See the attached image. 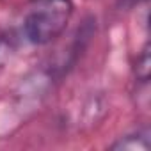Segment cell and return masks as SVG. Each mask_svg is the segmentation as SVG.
Returning <instances> with one entry per match:
<instances>
[{
    "label": "cell",
    "instance_id": "6da1fadb",
    "mask_svg": "<svg viewBox=\"0 0 151 151\" xmlns=\"http://www.w3.org/2000/svg\"><path fill=\"white\" fill-rule=\"evenodd\" d=\"M73 0H30L23 16V34L32 45L55 41L73 16Z\"/></svg>",
    "mask_w": 151,
    "mask_h": 151
},
{
    "label": "cell",
    "instance_id": "7a4b0ae2",
    "mask_svg": "<svg viewBox=\"0 0 151 151\" xmlns=\"http://www.w3.org/2000/svg\"><path fill=\"white\" fill-rule=\"evenodd\" d=\"M149 147H151V140H149V130L147 128L128 133L112 144V149H130V151H135V149L147 151Z\"/></svg>",
    "mask_w": 151,
    "mask_h": 151
},
{
    "label": "cell",
    "instance_id": "3957f363",
    "mask_svg": "<svg viewBox=\"0 0 151 151\" xmlns=\"http://www.w3.org/2000/svg\"><path fill=\"white\" fill-rule=\"evenodd\" d=\"M135 73H137V80L147 82V78H149V45L147 43L144 45V48L140 50V55L137 57Z\"/></svg>",
    "mask_w": 151,
    "mask_h": 151
},
{
    "label": "cell",
    "instance_id": "277c9868",
    "mask_svg": "<svg viewBox=\"0 0 151 151\" xmlns=\"http://www.w3.org/2000/svg\"><path fill=\"white\" fill-rule=\"evenodd\" d=\"M9 52H11V43H9V39H7L6 34L0 32V64L6 60V57L9 55Z\"/></svg>",
    "mask_w": 151,
    "mask_h": 151
},
{
    "label": "cell",
    "instance_id": "5b68a950",
    "mask_svg": "<svg viewBox=\"0 0 151 151\" xmlns=\"http://www.w3.org/2000/svg\"><path fill=\"white\" fill-rule=\"evenodd\" d=\"M121 2H123V6H124V7H132V6H135V4L144 2V0H121Z\"/></svg>",
    "mask_w": 151,
    "mask_h": 151
}]
</instances>
